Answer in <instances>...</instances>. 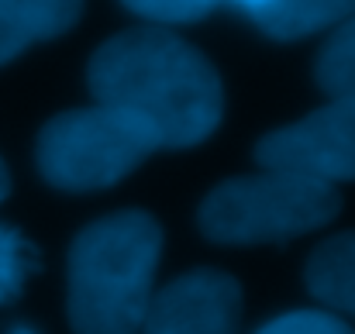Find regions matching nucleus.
Here are the masks:
<instances>
[{
	"label": "nucleus",
	"instance_id": "f03ea898",
	"mask_svg": "<svg viewBox=\"0 0 355 334\" xmlns=\"http://www.w3.org/2000/svg\"><path fill=\"white\" fill-rule=\"evenodd\" d=\"M162 227L145 211L87 224L69 248V324L76 334H138L155 293Z\"/></svg>",
	"mask_w": 355,
	"mask_h": 334
},
{
	"label": "nucleus",
	"instance_id": "2eb2a0df",
	"mask_svg": "<svg viewBox=\"0 0 355 334\" xmlns=\"http://www.w3.org/2000/svg\"><path fill=\"white\" fill-rule=\"evenodd\" d=\"M7 334H38V331L28 328V324H14V328H7Z\"/></svg>",
	"mask_w": 355,
	"mask_h": 334
},
{
	"label": "nucleus",
	"instance_id": "9b49d317",
	"mask_svg": "<svg viewBox=\"0 0 355 334\" xmlns=\"http://www.w3.org/2000/svg\"><path fill=\"white\" fill-rule=\"evenodd\" d=\"M35 272V248L21 231L0 224V307L21 297L28 276Z\"/></svg>",
	"mask_w": 355,
	"mask_h": 334
},
{
	"label": "nucleus",
	"instance_id": "f8f14e48",
	"mask_svg": "<svg viewBox=\"0 0 355 334\" xmlns=\"http://www.w3.org/2000/svg\"><path fill=\"white\" fill-rule=\"evenodd\" d=\"M121 3L131 14L162 28V24H193V21L207 17L214 7H221L225 0H121Z\"/></svg>",
	"mask_w": 355,
	"mask_h": 334
},
{
	"label": "nucleus",
	"instance_id": "f257e3e1",
	"mask_svg": "<svg viewBox=\"0 0 355 334\" xmlns=\"http://www.w3.org/2000/svg\"><path fill=\"white\" fill-rule=\"evenodd\" d=\"M87 83L97 104L141 121L159 148L200 145L225 114L221 76L211 59L155 24L107 38L87 66Z\"/></svg>",
	"mask_w": 355,
	"mask_h": 334
},
{
	"label": "nucleus",
	"instance_id": "9d476101",
	"mask_svg": "<svg viewBox=\"0 0 355 334\" xmlns=\"http://www.w3.org/2000/svg\"><path fill=\"white\" fill-rule=\"evenodd\" d=\"M314 76L331 100L355 104V14L338 28H331L328 42L318 52Z\"/></svg>",
	"mask_w": 355,
	"mask_h": 334
},
{
	"label": "nucleus",
	"instance_id": "4468645a",
	"mask_svg": "<svg viewBox=\"0 0 355 334\" xmlns=\"http://www.w3.org/2000/svg\"><path fill=\"white\" fill-rule=\"evenodd\" d=\"M7 193H10V176H7V166H3V159H0V204L7 200Z\"/></svg>",
	"mask_w": 355,
	"mask_h": 334
},
{
	"label": "nucleus",
	"instance_id": "6e6552de",
	"mask_svg": "<svg viewBox=\"0 0 355 334\" xmlns=\"http://www.w3.org/2000/svg\"><path fill=\"white\" fill-rule=\"evenodd\" d=\"M304 279L314 300L355 317V231L321 241L307 258Z\"/></svg>",
	"mask_w": 355,
	"mask_h": 334
},
{
	"label": "nucleus",
	"instance_id": "423d86ee",
	"mask_svg": "<svg viewBox=\"0 0 355 334\" xmlns=\"http://www.w3.org/2000/svg\"><path fill=\"white\" fill-rule=\"evenodd\" d=\"M241 286L221 269H193L152 293L138 334H238Z\"/></svg>",
	"mask_w": 355,
	"mask_h": 334
},
{
	"label": "nucleus",
	"instance_id": "39448f33",
	"mask_svg": "<svg viewBox=\"0 0 355 334\" xmlns=\"http://www.w3.org/2000/svg\"><path fill=\"white\" fill-rule=\"evenodd\" d=\"M255 162L262 169L304 176L314 183L355 179V104L331 100L307 117L259 138Z\"/></svg>",
	"mask_w": 355,
	"mask_h": 334
},
{
	"label": "nucleus",
	"instance_id": "7ed1b4c3",
	"mask_svg": "<svg viewBox=\"0 0 355 334\" xmlns=\"http://www.w3.org/2000/svg\"><path fill=\"white\" fill-rule=\"evenodd\" d=\"M342 211V197L328 183L262 169L214 186L197 224L218 245H279L318 231Z\"/></svg>",
	"mask_w": 355,
	"mask_h": 334
},
{
	"label": "nucleus",
	"instance_id": "20e7f679",
	"mask_svg": "<svg viewBox=\"0 0 355 334\" xmlns=\"http://www.w3.org/2000/svg\"><path fill=\"white\" fill-rule=\"evenodd\" d=\"M152 152H159V141L141 121L94 104L55 114L38 134L35 162L49 186L94 193L131 176Z\"/></svg>",
	"mask_w": 355,
	"mask_h": 334
},
{
	"label": "nucleus",
	"instance_id": "1a4fd4ad",
	"mask_svg": "<svg viewBox=\"0 0 355 334\" xmlns=\"http://www.w3.org/2000/svg\"><path fill=\"white\" fill-rule=\"evenodd\" d=\"M355 14V0H262L252 21L276 42H297L338 28Z\"/></svg>",
	"mask_w": 355,
	"mask_h": 334
},
{
	"label": "nucleus",
	"instance_id": "ddd939ff",
	"mask_svg": "<svg viewBox=\"0 0 355 334\" xmlns=\"http://www.w3.org/2000/svg\"><path fill=\"white\" fill-rule=\"evenodd\" d=\"M255 334H355L338 314L328 310H293L269 324H262Z\"/></svg>",
	"mask_w": 355,
	"mask_h": 334
},
{
	"label": "nucleus",
	"instance_id": "0eeeda50",
	"mask_svg": "<svg viewBox=\"0 0 355 334\" xmlns=\"http://www.w3.org/2000/svg\"><path fill=\"white\" fill-rule=\"evenodd\" d=\"M83 14V0H0V66L38 42L66 35Z\"/></svg>",
	"mask_w": 355,
	"mask_h": 334
}]
</instances>
